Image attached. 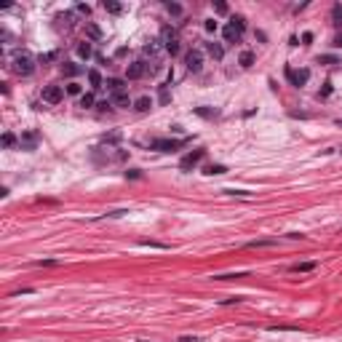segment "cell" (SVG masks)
I'll return each instance as SVG.
<instances>
[{
	"label": "cell",
	"mask_w": 342,
	"mask_h": 342,
	"mask_svg": "<svg viewBox=\"0 0 342 342\" xmlns=\"http://www.w3.org/2000/svg\"><path fill=\"white\" fill-rule=\"evenodd\" d=\"M11 70H14L16 75L27 78V75H32V72H35V59H32L27 51H21V54H14V59H11Z\"/></svg>",
	"instance_id": "6da1fadb"
},
{
	"label": "cell",
	"mask_w": 342,
	"mask_h": 342,
	"mask_svg": "<svg viewBox=\"0 0 342 342\" xmlns=\"http://www.w3.org/2000/svg\"><path fill=\"white\" fill-rule=\"evenodd\" d=\"M243 30H246V21H243L241 16H233V19L225 24L222 35H225V41H227V43H233V41H238V38L243 35Z\"/></svg>",
	"instance_id": "7a4b0ae2"
},
{
	"label": "cell",
	"mask_w": 342,
	"mask_h": 342,
	"mask_svg": "<svg viewBox=\"0 0 342 342\" xmlns=\"http://www.w3.org/2000/svg\"><path fill=\"white\" fill-rule=\"evenodd\" d=\"M64 99V88L62 86H45L43 88V102L45 105H59Z\"/></svg>",
	"instance_id": "3957f363"
},
{
	"label": "cell",
	"mask_w": 342,
	"mask_h": 342,
	"mask_svg": "<svg viewBox=\"0 0 342 342\" xmlns=\"http://www.w3.org/2000/svg\"><path fill=\"white\" fill-rule=\"evenodd\" d=\"M185 64H187V70H190V72H201V67H203V54H201L198 48L187 51V54H185Z\"/></svg>",
	"instance_id": "277c9868"
},
{
	"label": "cell",
	"mask_w": 342,
	"mask_h": 342,
	"mask_svg": "<svg viewBox=\"0 0 342 342\" xmlns=\"http://www.w3.org/2000/svg\"><path fill=\"white\" fill-rule=\"evenodd\" d=\"M182 145H185V139H155V142H152V150H158V152H174V150H179Z\"/></svg>",
	"instance_id": "5b68a950"
},
{
	"label": "cell",
	"mask_w": 342,
	"mask_h": 342,
	"mask_svg": "<svg viewBox=\"0 0 342 342\" xmlns=\"http://www.w3.org/2000/svg\"><path fill=\"white\" fill-rule=\"evenodd\" d=\"M142 75H147V62H134V64L126 70V78H128V81H139Z\"/></svg>",
	"instance_id": "8992f818"
},
{
	"label": "cell",
	"mask_w": 342,
	"mask_h": 342,
	"mask_svg": "<svg viewBox=\"0 0 342 342\" xmlns=\"http://www.w3.org/2000/svg\"><path fill=\"white\" fill-rule=\"evenodd\" d=\"M201 161H203V150H195V152H190V155L182 158L179 166H182V169H192V166H198Z\"/></svg>",
	"instance_id": "52a82bcc"
},
{
	"label": "cell",
	"mask_w": 342,
	"mask_h": 342,
	"mask_svg": "<svg viewBox=\"0 0 342 342\" xmlns=\"http://www.w3.org/2000/svg\"><path fill=\"white\" fill-rule=\"evenodd\" d=\"M286 75H289V81H292L294 86H305L307 78H310V72L307 70H286Z\"/></svg>",
	"instance_id": "ba28073f"
},
{
	"label": "cell",
	"mask_w": 342,
	"mask_h": 342,
	"mask_svg": "<svg viewBox=\"0 0 342 342\" xmlns=\"http://www.w3.org/2000/svg\"><path fill=\"white\" fill-rule=\"evenodd\" d=\"M78 56H81V59H91V56H94V45H91L88 41L78 43Z\"/></svg>",
	"instance_id": "9c48e42d"
},
{
	"label": "cell",
	"mask_w": 342,
	"mask_h": 342,
	"mask_svg": "<svg viewBox=\"0 0 342 342\" xmlns=\"http://www.w3.org/2000/svg\"><path fill=\"white\" fill-rule=\"evenodd\" d=\"M107 91H110L112 96L126 94V83H123V81H107Z\"/></svg>",
	"instance_id": "30bf717a"
},
{
	"label": "cell",
	"mask_w": 342,
	"mask_h": 342,
	"mask_svg": "<svg viewBox=\"0 0 342 342\" xmlns=\"http://www.w3.org/2000/svg\"><path fill=\"white\" fill-rule=\"evenodd\" d=\"M206 51L214 56V59H222V56H225V48H222L219 43H206Z\"/></svg>",
	"instance_id": "8fae6325"
},
{
	"label": "cell",
	"mask_w": 342,
	"mask_h": 342,
	"mask_svg": "<svg viewBox=\"0 0 342 342\" xmlns=\"http://www.w3.org/2000/svg\"><path fill=\"white\" fill-rule=\"evenodd\" d=\"M136 110H139V112H147V110H150V107H152V99H150V96H142V99H136Z\"/></svg>",
	"instance_id": "7c38bea8"
},
{
	"label": "cell",
	"mask_w": 342,
	"mask_h": 342,
	"mask_svg": "<svg viewBox=\"0 0 342 342\" xmlns=\"http://www.w3.org/2000/svg\"><path fill=\"white\" fill-rule=\"evenodd\" d=\"M35 142H38V134H35V131H30V134L21 136V147H35Z\"/></svg>",
	"instance_id": "4fadbf2b"
},
{
	"label": "cell",
	"mask_w": 342,
	"mask_h": 342,
	"mask_svg": "<svg viewBox=\"0 0 342 342\" xmlns=\"http://www.w3.org/2000/svg\"><path fill=\"white\" fill-rule=\"evenodd\" d=\"M145 54H147V56H158V54H161V45H158V41H150V43H147V45H145Z\"/></svg>",
	"instance_id": "5bb4252c"
},
{
	"label": "cell",
	"mask_w": 342,
	"mask_h": 342,
	"mask_svg": "<svg viewBox=\"0 0 342 342\" xmlns=\"http://www.w3.org/2000/svg\"><path fill=\"white\" fill-rule=\"evenodd\" d=\"M88 81H91V88H102V75L96 70L88 72Z\"/></svg>",
	"instance_id": "9a60e30c"
},
{
	"label": "cell",
	"mask_w": 342,
	"mask_h": 342,
	"mask_svg": "<svg viewBox=\"0 0 342 342\" xmlns=\"http://www.w3.org/2000/svg\"><path fill=\"white\" fill-rule=\"evenodd\" d=\"M112 105H118V107H128V105H131L128 94H118V96H112Z\"/></svg>",
	"instance_id": "2e32d148"
},
{
	"label": "cell",
	"mask_w": 342,
	"mask_h": 342,
	"mask_svg": "<svg viewBox=\"0 0 342 342\" xmlns=\"http://www.w3.org/2000/svg\"><path fill=\"white\" fill-rule=\"evenodd\" d=\"M161 38H163V45H166V43H171V41H176V32L171 30V27H163Z\"/></svg>",
	"instance_id": "e0dca14e"
},
{
	"label": "cell",
	"mask_w": 342,
	"mask_h": 342,
	"mask_svg": "<svg viewBox=\"0 0 342 342\" xmlns=\"http://www.w3.org/2000/svg\"><path fill=\"white\" fill-rule=\"evenodd\" d=\"M313 267H316V262H299V265H294L292 270L294 273H307V270H313Z\"/></svg>",
	"instance_id": "ac0fdd59"
},
{
	"label": "cell",
	"mask_w": 342,
	"mask_h": 342,
	"mask_svg": "<svg viewBox=\"0 0 342 342\" xmlns=\"http://www.w3.org/2000/svg\"><path fill=\"white\" fill-rule=\"evenodd\" d=\"M238 62H241V67H252L254 54H252V51H243V54H241V59H238Z\"/></svg>",
	"instance_id": "d6986e66"
},
{
	"label": "cell",
	"mask_w": 342,
	"mask_h": 342,
	"mask_svg": "<svg viewBox=\"0 0 342 342\" xmlns=\"http://www.w3.org/2000/svg\"><path fill=\"white\" fill-rule=\"evenodd\" d=\"M102 5H105V11H110V14H121V8H123L121 3H112V0H110V3H107V0H105V3H102Z\"/></svg>",
	"instance_id": "ffe728a7"
},
{
	"label": "cell",
	"mask_w": 342,
	"mask_h": 342,
	"mask_svg": "<svg viewBox=\"0 0 342 342\" xmlns=\"http://www.w3.org/2000/svg\"><path fill=\"white\" fill-rule=\"evenodd\" d=\"M67 94H70V96H83V88L78 83H70V86H67Z\"/></svg>",
	"instance_id": "44dd1931"
},
{
	"label": "cell",
	"mask_w": 342,
	"mask_h": 342,
	"mask_svg": "<svg viewBox=\"0 0 342 342\" xmlns=\"http://www.w3.org/2000/svg\"><path fill=\"white\" fill-rule=\"evenodd\" d=\"M56 21L64 24V27H72V14H59V16H56Z\"/></svg>",
	"instance_id": "7402d4cb"
},
{
	"label": "cell",
	"mask_w": 342,
	"mask_h": 342,
	"mask_svg": "<svg viewBox=\"0 0 342 342\" xmlns=\"http://www.w3.org/2000/svg\"><path fill=\"white\" fill-rule=\"evenodd\" d=\"M163 48H166L171 56H174V54H179V41H171V43H166V45H163Z\"/></svg>",
	"instance_id": "603a6c76"
},
{
	"label": "cell",
	"mask_w": 342,
	"mask_h": 342,
	"mask_svg": "<svg viewBox=\"0 0 342 342\" xmlns=\"http://www.w3.org/2000/svg\"><path fill=\"white\" fill-rule=\"evenodd\" d=\"M203 30H206V32H216V30H219V24H216L214 19H206V21H203Z\"/></svg>",
	"instance_id": "cb8c5ba5"
},
{
	"label": "cell",
	"mask_w": 342,
	"mask_h": 342,
	"mask_svg": "<svg viewBox=\"0 0 342 342\" xmlns=\"http://www.w3.org/2000/svg\"><path fill=\"white\" fill-rule=\"evenodd\" d=\"M81 107H94V94H83L81 96Z\"/></svg>",
	"instance_id": "d4e9b609"
},
{
	"label": "cell",
	"mask_w": 342,
	"mask_h": 342,
	"mask_svg": "<svg viewBox=\"0 0 342 342\" xmlns=\"http://www.w3.org/2000/svg\"><path fill=\"white\" fill-rule=\"evenodd\" d=\"M118 139H121V134H118V131H112V134H107V136H105V139H102V142H105V145H115Z\"/></svg>",
	"instance_id": "484cf974"
},
{
	"label": "cell",
	"mask_w": 342,
	"mask_h": 342,
	"mask_svg": "<svg viewBox=\"0 0 342 342\" xmlns=\"http://www.w3.org/2000/svg\"><path fill=\"white\" fill-rule=\"evenodd\" d=\"M14 142H16V136L11 134V131H5V134H3V145H5V147H11Z\"/></svg>",
	"instance_id": "4316f807"
},
{
	"label": "cell",
	"mask_w": 342,
	"mask_h": 342,
	"mask_svg": "<svg viewBox=\"0 0 342 342\" xmlns=\"http://www.w3.org/2000/svg\"><path fill=\"white\" fill-rule=\"evenodd\" d=\"M195 112H198V115H203V118H214L216 115V110H206V107H198Z\"/></svg>",
	"instance_id": "83f0119b"
},
{
	"label": "cell",
	"mask_w": 342,
	"mask_h": 342,
	"mask_svg": "<svg viewBox=\"0 0 342 342\" xmlns=\"http://www.w3.org/2000/svg\"><path fill=\"white\" fill-rule=\"evenodd\" d=\"M81 72V67H75V64H64V75H78Z\"/></svg>",
	"instance_id": "f1b7e54d"
},
{
	"label": "cell",
	"mask_w": 342,
	"mask_h": 342,
	"mask_svg": "<svg viewBox=\"0 0 342 342\" xmlns=\"http://www.w3.org/2000/svg\"><path fill=\"white\" fill-rule=\"evenodd\" d=\"M206 174H225V166H209Z\"/></svg>",
	"instance_id": "f546056e"
},
{
	"label": "cell",
	"mask_w": 342,
	"mask_h": 342,
	"mask_svg": "<svg viewBox=\"0 0 342 342\" xmlns=\"http://www.w3.org/2000/svg\"><path fill=\"white\" fill-rule=\"evenodd\" d=\"M86 30H88V35H91V38H99V27H96V24H88Z\"/></svg>",
	"instance_id": "4dcf8cb0"
},
{
	"label": "cell",
	"mask_w": 342,
	"mask_h": 342,
	"mask_svg": "<svg viewBox=\"0 0 342 342\" xmlns=\"http://www.w3.org/2000/svg\"><path fill=\"white\" fill-rule=\"evenodd\" d=\"M166 8L171 11V14H182V8H179L176 3H166Z\"/></svg>",
	"instance_id": "1f68e13d"
},
{
	"label": "cell",
	"mask_w": 342,
	"mask_h": 342,
	"mask_svg": "<svg viewBox=\"0 0 342 342\" xmlns=\"http://www.w3.org/2000/svg\"><path fill=\"white\" fill-rule=\"evenodd\" d=\"M334 45H337V48H342V35L337 38V41H334Z\"/></svg>",
	"instance_id": "d6a6232c"
}]
</instances>
